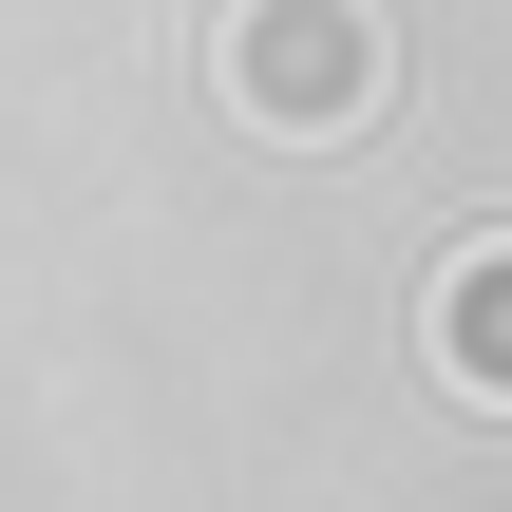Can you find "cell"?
Segmentation results:
<instances>
[{
  "mask_svg": "<svg viewBox=\"0 0 512 512\" xmlns=\"http://www.w3.org/2000/svg\"><path fill=\"white\" fill-rule=\"evenodd\" d=\"M209 76H228V114H247V133L323 152V133H361V114H380V0H228Z\"/></svg>",
  "mask_w": 512,
  "mask_h": 512,
  "instance_id": "1",
  "label": "cell"
},
{
  "mask_svg": "<svg viewBox=\"0 0 512 512\" xmlns=\"http://www.w3.org/2000/svg\"><path fill=\"white\" fill-rule=\"evenodd\" d=\"M418 342H437L456 399H494V418H512V228H475V247L418 285Z\"/></svg>",
  "mask_w": 512,
  "mask_h": 512,
  "instance_id": "2",
  "label": "cell"
}]
</instances>
